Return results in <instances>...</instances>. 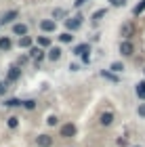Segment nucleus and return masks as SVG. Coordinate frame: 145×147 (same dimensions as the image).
<instances>
[{
	"instance_id": "6ab92c4d",
	"label": "nucleus",
	"mask_w": 145,
	"mask_h": 147,
	"mask_svg": "<svg viewBox=\"0 0 145 147\" xmlns=\"http://www.w3.org/2000/svg\"><path fill=\"white\" fill-rule=\"evenodd\" d=\"M19 46H21V49H32V38L30 36H21L19 38Z\"/></svg>"
},
{
	"instance_id": "f3484780",
	"label": "nucleus",
	"mask_w": 145,
	"mask_h": 147,
	"mask_svg": "<svg viewBox=\"0 0 145 147\" xmlns=\"http://www.w3.org/2000/svg\"><path fill=\"white\" fill-rule=\"evenodd\" d=\"M21 103H23L21 99H15V97H13V99H6V101H4L2 105H4V107H19Z\"/></svg>"
},
{
	"instance_id": "5701e85b",
	"label": "nucleus",
	"mask_w": 145,
	"mask_h": 147,
	"mask_svg": "<svg viewBox=\"0 0 145 147\" xmlns=\"http://www.w3.org/2000/svg\"><path fill=\"white\" fill-rule=\"evenodd\" d=\"M105 13H107V9H99V11H95V13H93V19H95V21H99L101 17H105Z\"/></svg>"
},
{
	"instance_id": "39448f33",
	"label": "nucleus",
	"mask_w": 145,
	"mask_h": 147,
	"mask_svg": "<svg viewBox=\"0 0 145 147\" xmlns=\"http://www.w3.org/2000/svg\"><path fill=\"white\" fill-rule=\"evenodd\" d=\"M71 53H74L76 57H84V55H88V53H90V44L88 42H82V44L74 46V51H71Z\"/></svg>"
},
{
	"instance_id": "f257e3e1",
	"label": "nucleus",
	"mask_w": 145,
	"mask_h": 147,
	"mask_svg": "<svg viewBox=\"0 0 145 147\" xmlns=\"http://www.w3.org/2000/svg\"><path fill=\"white\" fill-rule=\"evenodd\" d=\"M65 28H67V32H74V30H80V28H82V17H80V15H74V17H67V19H65Z\"/></svg>"
},
{
	"instance_id": "1a4fd4ad",
	"label": "nucleus",
	"mask_w": 145,
	"mask_h": 147,
	"mask_svg": "<svg viewBox=\"0 0 145 147\" xmlns=\"http://www.w3.org/2000/svg\"><path fill=\"white\" fill-rule=\"evenodd\" d=\"M19 78H21V69H19V65H13L9 69V74H6V80L9 82H17Z\"/></svg>"
},
{
	"instance_id": "9d476101",
	"label": "nucleus",
	"mask_w": 145,
	"mask_h": 147,
	"mask_svg": "<svg viewBox=\"0 0 145 147\" xmlns=\"http://www.w3.org/2000/svg\"><path fill=\"white\" fill-rule=\"evenodd\" d=\"M47 59L49 61H59V59H61V46H51Z\"/></svg>"
},
{
	"instance_id": "6e6552de",
	"label": "nucleus",
	"mask_w": 145,
	"mask_h": 147,
	"mask_svg": "<svg viewBox=\"0 0 145 147\" xmlns=\"http://www.w3.org/2000/svg\"><path fill=\"white\" fill-rule=\"evenodd\" d=\"M40 30L47 32V34H51V32L57 30V23L53 21V19H42V21H40Z\"/></svg>"
},
{
	"instance_id": "a211bd4d",
	"label": "nucleus",
	"mask_w": 145,
	"mask_h": 147,
	"mask_svg": "<svg viewBox=\"0 0 145 147\" xmlns=\"http://www.w3.org/2000/svg\"><path fill=\"white\" fill-rule=\"evenodd\" d=\"M71 40H74V36H71V32H63V34L59 36V42H61V44H69Z\"/></svg>"
},
{
	"instance_id": "2eb2a0df",
	"label": "nucleus",
	"mask_w": 145,
	"mask_h": 147,
	"mask_svg": "<svg viewBox=\"0 0 145 147\" xmlns=\"http://www.w3.org/2000/svg\"><path fill=\"white\" fill-rule=\"evenodd\" d=\"M99 122H101V126H109L111 122H114V113H109V111H105L103 116H101V120H99Z\"/></svg>"
},
{
	"instance_id": "393cba45",
	"label": "nucleus",
	"mask_w": 145,
	"mask_h": 147,
	"mask_svg": "<svg viewBox=\"0 0 145 147\" xmlns=\"http://www.w3.org/2000/svg\"><path fill=\"white\" fill-rule=\"evenodd\" d=\"M6 124H9V128H17V126H19V118L13 116V118H9V122H6Z\"/></svg>"
},
{
	"instance_id": "2f4dec72",
	"label": "nucleus",
	"mask_w": 145,
	"mask_h": 147,
	"mask_svg": "<svg viewBox=\"0 0 145 147\" xmlns=\"http://www.w3.org/2000/svg\"><path fill=\"white\" fill-rule=\"evenodd\" d=\"M133 147H141V145H133Z\"/></svg>"
},
{
	"instance_id": "f8f14e48",
	"label": "nucleus",
	"mask_w": 145,
	"mask_h": 147,
	"mask_svg": "<svg viewBox=\"0 0 145 147\" xmlns=\"http://www.w3.org/2000/svg\"><path fill=\"white\" fill-rule=\"evenodd\" d=\"M13 49V40L9 36H2L0 38V51H11Z\"/></svg>"
},
{
	"instance_id": "4468645a",
	"label": "nucleus",
	"mask_w": 145,
	"mask_h": 147,
	"mask_svg": "<svg viewBox=\"0 0 145 147\" xmlns=\"http://www.w3.org/2000/svg\"><path fill=\"white\" fill-rule=\"evenodd\" d=\"M133 32H135V28H133L130 23H124V25H122V38H124V40H128L130 36H133Z\"/></svg>"
},
{
	"instance_id": "7c9ffc66",
	"label": "nucleus",
	"mask_w": 145,
	"mask_h": 147,
	"mask_svg": "<svg viewBox=\"0 0 145 147\" xmlns=\"http://www.w3.org/2000/svg\"><path fill=\"white\" fill-rule=\"evenodd\" d=\"M84 2H86V0H76V2H74V6H82Z\"/></svg>"
},
{
	"instance_id": "412c9836",
	"label": "nucleus",
	"mask_w": 145,
	"mask_h": 147,
	"mask_svg": "<svg viewBox=\"0 0 145 147\" xmlns=\"http://www.w3.org/2000/svg\"><path fill=\"white\" fill-rule=\"evenodd\" d=\"M53 17H55V19H61V17H63V21H65L67 11H65V9H55V11H53Z\"/></svg>"
},
{
	"instance_id": "a878e982",
	"label": "nucleus",
	"mask_w": 145,
	"mask_h": 147,
	"mask_svg": "<svg viewBox=\"0 0 145 147\" xmlns=\"http://www.w3.org/2000/svg\"><path fill=\"white\" fill-rule=\"evenodd\" d=\"M6 92H9V80L0 82V95H6Z\"/></svg>"
},
{
	"instance_id": "dca6fc26",
	"label": "nucleus",
	"mask_w": 145,
	"mask_h": 147,
	"mask_svg": "<svg viewBox=\"0 0 145 147\" xmlns=\"http://www.w3.org/2000/svg\"><path fill=\"white\" fill-rule=\"evenodd\" d=\"M38 46L40 49H51V38L49 36H38Z\"/></svg>"
},
{
	"instance_id": "f03ea898",
	"label": "nucleus",
	"mask_w": 145,
	"mask_h": 147,
	"mask_svg": "<svg viewBox=\"0 0 145 147\" xmlns=\"http://www.w3.org/2000/svg\"><path fill=\"white\" fill-rule=\"evenodd\" d=\"M59 132H61L63 139H74L76 132H78V128H76V124H63L61 128H59Z\"/></svg>"
},
{
	"instance_id": "9b49d317",
	"label": "nucleus",
	"mask_w": 145,
	"mask_h": 147,
	"mask_svg": "<svg viewBox=\"0 0 145 147\" xmlns=\"http://www.w3.org/2000/svg\"><path fill=\"white\" fill-rule=\"evenodd\" d=\"M36 145H38V147H51V145H53V139H51L49 135H40V137L36 139Z\"/></svg>"
},
{
	"instance_id": "0eeeda50",
	"label": "nucleus",
	"mask_w": 145,
	"mask_h": 147,
	"mask_svg": "<svg viewBox=\"0 0 145 147\" xmlns=\"http://www.w3.org/2000/svg\"><path fill=\"white\" fill-rule=\"evenodd\" d=\"M17 17H19V11H6L4 15H2V19H0V23H2V25H9V23L15 21Z\"/></svg>"
},
{
	"instance_id": "20e7f679",
	"label": "nucleus",
	"mask_w": 145,
	"mask_h": 147,
	"mask_svg": "<svg viewBox=\"0 0 145 147\" xmlns=\"http://www.w3.org/2000/svg\"><path fill=\"white\" fill-rule=\"evenodd\" d=\"M30 34V28L25 23H13V36H28Z\"/></svg>"
},
{
	"instance_id": "c756f323",
	"label": "nucleus",
	"mask_w": 145,
	"mask_h": 147,
	"mask_svg": "<svg viewBox=\"0 0 145 147\" xmlns=\"http://www.w3.org/2000/svg\"><path fill=\"white\" fill-rule=\"evenodd\" d=\"M69 69H71V71H78V69H80V65H78V63H71Z\"/></svg>"
},
{
	"instance_id": "cd10ccee",
	"label": "nucleus",
	"mask_w": 145,
	"mask_h": 147,
	"mask_svg": "<svg viewBox=\"0 0 145 147\" xmlns=\"http://www.w3.org/2000/svg\"><path fill=\"white\" fill-rule=\"evenodd\" d=\"M137 111H139V116H141V118H145V103H141V105H139V109H137Z\"/></svg>"
},
{
	"instance_id": "7ed1b4c3",
	"label": "nucleus",
	"mask_w": 145,
	"mask_h": 147,
	"mask_svg": "<svg viewBox=\"0 0 145 147\" xmlns=\"http://www.w3.org/2000/svg\"><path fill=\"white\" fill-rule=\"evenodd\" d=\"M133 53H135L133 42H130V40H122V42H120V55L122 57H130Z\"/></svg>"
},
{
	"instance_id": "4be33fe9",
	"label": "nucleus",
	"mask_w": 145,
	"mask_h": 147,
	"mask_svg": "<svg viewBox=\"0 0 145 147\" xmlns=\"http://www.w3.org/2000/svg\"><path fill=\"white\" fill-rule=\"evenodd\" d=\"M109 69H114V74H118V71H124V63L122 61H114L109 65Z\"/></svg>"
},
{
	"instance_id": "ddd939ff",
	"label": "nucleus",
	"mask_w": 145,
	"mask_h": 147,
	"mask_svg": "<svg viewBox=\"0 0 145 147\" xmlns=\"http://www.w3.org/2000/svg\"><path fill=\"white\" fill-rule=\"evenodd\" d=\"M135 92H137V97H139L141 101H145V80H141V82L135 86Z\"/></svg>"
},
{
	"instance_id": "bb28decb",
	"label": "nucleus",
	"mask_w": 145,
	"mask_h": 147,
	"mask_svg": "<svg viewBox=\"0 0 145 147\" xmlns=\"http://www.w3.org/2000/svg\"><path fill=\"white\" fill-rule=\"evenodd\" d=\"M109 2H111V6H124L126 0H109Z\"/></svg>"
},
{
	"instance_id": "423d86ee",
	"label": "nucleus",
	"mask_w": 145,
	"mask_h": 147,
	"mask_svg": "<svg viewBox=\"0 0 145 147\" xmlns=\"http://www.w3.org/2000/svg\"><path fill=\"white\" fill-rule=\"evenodd\" d=\"M28 57H30V59H34V61H42V59L47 57V55H44V51L40 49V46H32Z\"/></svg>"
},
{
	"instance_id": "aec40b11",
	"label": "nucleus",
	"mask_w": 145,
	"mask_h": 147,
	"mask_svg": "<svg viewBox=\"0 0 145 147\" xmlns=\"http://www.w3.org/2000/svg\"><path fill=\"white\" fill-rule=\"evenodd\" d=\"M101 76H103L105 80H111V82H120V78H118L116 74H111V71H105V69H103V71H101Z\"/></svg>"
},
{
	"instance_id": "c85d7f7f",
	"label": "nucleus",
	"mask_w": 145,
	"mask_h": 147,
	"mask_svg": "<svg viewBox=\"0 0 145 147\" xmlns=\"http://www.w3.org/2000/svg\"><path fill=\"white\" fill-rule=\"evenodd\" d=\"M49 124L55 126V124H57V116H51V118H49Z\"/></svg>"
},
{
	"instance_id": "b1692460",
	"label": "nucleus",
	"mask_w": 145,
	"mask_h": 147,
	"mask_svg": "<svg viewBox=\"0 0 145 147\" xmlns=\"http://www.w3.org/2000/svg\"><path fill=\"white\" fill-rule=\"evenodd\" d=\"M21 105H23L25 109H34L36 107V101H34V99H28V101H23Z\"/></svg>"
}]
</instances>
